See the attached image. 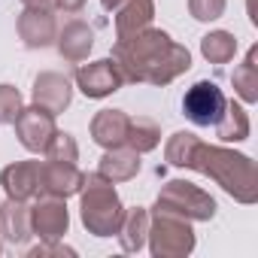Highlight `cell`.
I'll use <instances>...</instances> for the list:
<instances>
[{
    "label": "cell",
    "mask_w": 258,
    "mask_h": 258,
    "mask_svg": "<svg viewBox=\"0 0 258 258\" xmlns=\"http://www.w3.org/2000/svg\"><path fill=\"white\" fill-rule=\"evenodd\" d=\"M225 106H228V100H225L222 88H219L216 82H207V79H204V82H195V85L185 91V97H182V112H185V118L195 121L198 127L216 124V121L222 118Z\"/></svg>",
    "instance_id": "5"
},
{
    "label": "cell",
    "mask_w": 258,
    "mask_h": 258,
    "mask_svg": "<svg viewBox=\"0 0 258 258\" xmlns=\"http://www.w3.org/2000/svg\"><path fill=\"white\" fill-rule=\"evenodd\" d=\"M258 46H252L249 49V55H246V61L234 70V76H231V82H234V91L240 94V100H246V103H255L258 100Z\"/></svg>",
    "instance_id": "21"
},
{
    "label": "cell",
    "mask_w": 258,
    "mask_h": 258,
    "mask_svg": "<svg viewBox=\"0 0 258 258\" xmlns=\"http://www.w3.org/2000/svg\"><path fill=\"white\" fill-rule=\"evenodd\" d=\"M91 46H94V34H91V28H88L85 22H70V25L61 31V37H58V49H61V55L70 58V61L88 58Z\"/></svg>",
    "instance_id": "18"
},
{
    "label": "cell",
    "mask_w": 258,
    "mask_h": 258,
    "mask_svg": "<svg viewBox=\"0 0 258 258\" xmlns=\"http://www.w3.org/2000/svg\"><path fill=\"white\" fill-rule=\"evenodd\" d=\"M152 16H155V4H152V0H124V4L118 7V16H115V34H118V40L134 37L143 28H149Z\"/></svg>",
    "instance_id": "15"
},
{
    "label": "cell",
    "mask_w": 258,
    "mask_h": 258,
    "mask_svg": "<svg viewBox=\"0 0 258 258\" xmlns=\"http://www.w3.org/2000/svg\"><path fill=\"white\" fill-rule=\"evenodd\" d=\"M213 127H216V134H219L222 143H240V140L249 137V115H246V109L240 103H228L222 118Z\"/></svg>",
    "instance_id": "19"
},
{
    "label": "cell",
    "mask_w": 258,
    "mask_h": 258,
    "mask_svg": "<svg viewBox=\"0 0 258 258\" xmlns=\"http://www.w3.org/2000/svg\"><path fill=\"white\" fill-rule=\"evenodd\" d=\"M188 13L198 22H216L225 13V0H188Z\"/></svg>",
    "instance_id": "27"
},
{
    "label": "cell",
    "mask_w": 258,
    "mask_h": 258,
    "mask_svg": "<svg viewBox=\"0 0 258 258\" xmlns=\"http://www.w3.org/2000/svg\"><path fill=\"white\" fill-rule=\"evenodd\" d=\"M201 52L213 64H228L234 58V52H237V40L228 31H213V34H207L201 40Z\"/></svg>",
    "instance_id": "22"
},
{
    "label": "cell",
    "mask_w": 258,
    "mask_h": 258,
    "mask_svg": "<svg viewBox=\"0 0 258 258\" xmlns=\"http://www.w3.org/2000/svg\"><path fill=\"white\" fill-rule=\"evenodd\" d=\"M195 143H198V137H195V134H188V131L173 134V137H170V143H167V161H170V164H176V167H188V158H191Z\"/></svg>",
    "instance_id": "24"
},
{
    "label": "cell",
    "mask_w": 258,
    "mask_h": 258,
    "mask_svg": "<svg viewBox=\"0 0 258 258\" xmlns=\"http://www.w3.org/2000/svg\"><path fill=\"white\" fill-rule=\"evenodd\" d=\"M155 210L179 216V219H213L216 216V201L204 188H198L191 182H182V179H173L161 188Z\"/></svg>",
    "instance_id": "4"
},
{
    "label": "cell",
    "mask_w": 258,
    "mask_h": 258,
    "mask_svg": "<svg viewBox=\"0 0 258 258\" xmlns=\"http://www.w3.org/2000/svg\"><path fill=\"white\" fill-rule=\"evenodd\" d=\"M121 4H124V0H100V7H103L106 13H115V10H118Z\"/></svg>",
    "instance_id": "30"
},
{
    "label": "cell",
    "mask_w": 258,
    "mask_h": 258,
    "mask_svg": "<svg viewBox=\"0 0 258 258\" xmlns=\"http://www.w3.org/2000/svg\"><path fill=\"white\" fill-rule=\"evenodd\" d=\"M112 61L124 82H152L167 85L191 67L188 49L176 46L164 31L143 28L134 37H124L112 49Z\"/></svg>",
    "instance_id": "1"
},
{
    "label": "cell",
    "mask_w": 258,
    "mask_h": 258,
    "mask_svg": "<svg viewBox=\"0 0 258 258\" xmlns=\"http://www.w3.org/2000/svg\"><path fill=\"white\" fill-rule=\"evenodd\" d=\"M28 216H31V234H37L43 240H58L61 234H67L70 216H67V207L61 204V198L40 201L34 210H28Z\"/></svg>",
    "instance_id": "10"
},
{
    "label": "cell",
    "mask_w": 258,
    "mask_h": 258,
    "mask_svg": "<svg viewBox=\"0 0 258 258\" xmlns=\"http://www.w3.org/2000/svg\"><path fill=\"white\" fill-rule=\"evenodd\" d=\"M22 112V94L13 85H0V124H13Z\"/></svg>",
    "instance_id": "26"
},
{
    "label": "cell",
    "mask_w": 258,
    "mask_h": 258,
    "mask_svg": "<svg viewBox=\"0 0 258 258\" xmlns=\"http://www.w3.org/2000/svg\"><path fill=\"white\" fill-rule=\"evenodd\" d=\"M76 155H79V149H76L73 137H70V134H58V131H55V137H52V140H49V146H46V158H49V161H67V164H73V161H76Z\"/></svg>",
    "instance_id": "25"
},
{
    "label": "cell",
    "mask_w": 258,
    "mask_h": 258,
    "mask_svg": "<svg viewBox=\"0 0 258 258\" xmlns=\"http://www.w3.org/2000/svg\"><path fill=\"white\" fill-rule=\"evenodd\" d=\"M121 82H124V79H121V73H118V67H115L112 58L91 61V64H85V67H79V73H76L79 91H82L85 97H94V100H100V97L118 91Z\"/></svg>",
    "instance_id": "8"
},
{
    "label": "cell",
    "mask_w": 258,
    "mask_h": 258,
    "mask_svg": "<svg viewBox=\"0 0 258 258\" xmlns=\"http://www.w3.org/2000/svg\"><path fill=\"white\" fill-rule=\"evenodd\" d=\"M55 7H61L64 13H79L85 7V0H55Z\"/></svg>",
    "instance_id": "28"
},
{
    "label": "cell",
    "mask_w": 258,
    "mask_h": 258,
    "mask_svg": "<svg viewBox=\"0 0 258 258\" xmlns=\"http://www.w3.org/2000/svg\"><path fill=\"white\" fill-rule=\"evenodd\" d=\"M161 140V127L152 118H131L127 124V143H131L134 152H149L155 149Z\"/></svg>",
    "instance_id": "23"
},
{
    "label": "cell",
    "mask_w": 258,
    "mask_h": 258,
    "mask_svg": "<svg viewBox=\"0 0 258 258\" xmlns=\"http://www.w3.org/2000/svg\"><path fill=\"white\" fill-rule=\"evenodd\" d=\"M152 234V255H188L195 249V234L185 219L158 213Z\"/></svg>",
    "instance_id": "6"
},
{
    "label": "cell",
    "mask_w": 258,
    "mask_h": 258,
    "mask_svg": "<svg viewBox=\"0 0 258 258\" xmlns=\"http://www.w3.org/2000/svg\"><path fill=\"white\" fill-rule=\"evenodd\" d=\"M85 191H82V222L94 237H112L121 228L124 210L121 201L112 188L109 179H103L100 173L85 176Z\"/></svg>",
    "instance_id": "3"
},
{
    "label": "cell",
    "mask_w": 258,
    "mask_h": 258,
    "mask_svg": "<svg viewBox=\"0 0 258 258\" xmlns=\"http://www.w3.org/2000/svg\"><path fill=\"white\" fill-rule=\"evenodd\" d=\"M137 170H140V152H134V149H109L103 158H100V176L103 179H109V182H124V179H131V176H137Z\"/></svg>",
    "instance_id": "16"
},
{
    "label": "cell",
    "mask_w": 258,
    "mask_h": 258,
    "mask_svg": "<svg viewBox=\"0 0 258 258\" xmlns=\"http://www.w3.org/2000/svg\"><path fill=\"white\" fill-rule=\"evenodd\" d=\"M0 234H4L10 243H25L31 237V216L22 207V201H7L0 207Z\"/></svg>",
    "instance_id": "17"
},
{
    "label": "cell",
    "mask_w": 258,
    "mask_h": 258,
    "mask_svg": "<svg viewBox=\"0 0 258 258\" xmlns=\"http://www.w3.org/2000/svg\"><path fill=\"white\" fill-rule=\"evenodd\" d=\"M16 124V134H19V143L28 149V152H46L49 140L55 137V112L43 109V106H31L19 112V118L13 121Z\"/></svg>",
    "instance_id": "7"
},
{
    "label": "cell",
    "mask_w": 258,
    "mask_h": 258,
    "mask_svg": "<svg viewBox=\"0 0 258 258\" xmlns=\"http://www.w3.org/2000/svg\"><path fill=\"white\" fill-rule=\"evenodd\" d=\"M0 182H4L7 195L13 201H28L40 191V161H19L10 164L4 173H0Z\"/></svg>",
    "instance_id": "11"
},
{
    "label": "cell",
    "mask_w": 258,
    "mask_h": 258,
    "mask_svg": "<svg viewBox=\"0 0 258 258\" xmlns=\"http://www.w3.org/2000/svg\"><path fill=\"white\" fill-rule=\"evenodd\" d=\"M188 167L213 176L228 195H234L240 204H255L258 201V176H255V164L246 155L228 152L222 146H207V143H195Z\"/></svg>",
    "instance_id": "2"
},
{
    "label": "cell",
    "mask_w": 258,
    "mask_h": 258,
    "mask_svg": "<svg viewBox=\"0 0 258 258\" xmlns=\"http://www.w3.org/2000/svg\"><path fill=\"white\" fill-rule=\"evenodd\" d=\"M85 176L76 170V164L67 161H46L40 164V191L46 198H67L82 188Z\"/></svg>",
    "instance_id": "9"
},
{
    "label": "cell",
    "mask_w": 258,
    "mask_h": 258,
    "mask_svg": "<svg viewBox=\"0 0 258 258\" xmlns=\"http://www.w3.org/2000/svg\"><path fill=\"white\" fill-rule=\"evenodd\" d=\"M127 124H131V118L121 109H103L91 121V137L103 149H118L127 143Z\"/></svg>",
    "instance_id": "12"
},
{
    "label": "cell",
    "mask_w": 258,
    "mask_h": 258,
    "mask_svg": "<svg viewBox=\"0 0 258 258\" xmlns=\"http://www.w3.org/2000/svg\"><path fill=\"white\" fill-rule=\"evenodd\" d=\"M118 234H121V249H124V252H140V249H143V240H146V234H149V213H146L143 207L124 213Z\"/></svg>",
    "instance_id": "20"
},
{
    "label": "cell",
    "mask_w": 258,
    "mask_h": 258,
    "mask_svg": "<svg viewBox=\"0 0 258 258\" xmlns=\"http://www.w3.org/2000/svg\"><path fill=\"white\" fill-rule=\"evenodd\" d=\"M34 103L49 109V112H61L70 103V82L61 73H40L34 82Z\"/></svg>",
    "instance_id": "14"
},
{
    "label": "cell",
    "mask_w": 258,
    "mask_h": 258,
    "mask_svg": "<svg viewBox=\"0 0 258 258\" xmlns=\"http://www.w3.org/2000/svg\"><path fill=\"white\" fill-rule=\"evenodd\" d=\"M22 4H25L28 10H52L55 0H22Z\"/></svg>",
    "instance_id": "29"
},
{
    "label": "cell",
    "mask_w": 258,
    "mask_h": 258,
    "mask_svg": "<svg viewBox=\"0 0 258 258\" xmlns=\"http://www.w3.org/2000/svg\"><path fill=\"white\" fill-rule=\"evenodd\" d=\"M19 37L31 49H43L55 40V19L49 10H25L19 19Z\"/></svg>",
    "instance_id": "13"
}]
</instances>
